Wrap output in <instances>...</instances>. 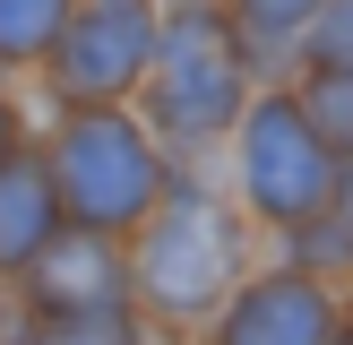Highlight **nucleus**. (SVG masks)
Wrapping results in <instances>:
<instances>
[{
    "mask_svg": "<svg viewBox=\"0 0 353 345\" xmlns=\"http://www.w3.org/2000/svg\"><path fill=\"white\" fill-rule=\"evenodd\" d=\"M302 112H310V130H319L327 155H336V147L353 155V78H319V95H310Z\"/></svg>",
    "mask_w": 353,
    "mask_h": 345,
    "instance_id": "10",
    "label": "nucleus"
},
{
    "mask_svg": "<svg viewBox=\"0 0 353 345\" xmlns=\"http://www.w3.org/2000/svg\"><path fill=\"white\" fill-rule=\"evenodd\" d=\"M52 190L78 207V233H121L155 207L164 164L121 112H78L61 130V155H52Z\"/></svg>",
    "mask_w": 353,
    "mask_h": 345,
    "instance_id": "1",
    "label": "nucleus"
},
{
    "mask_svg": "<svg viewBox=\"0 0 353 345\" xmlns=\"http://www.w3.org/2000/svg\"><path fill=\"white\" fill-rule=\"evenodd\" d=\"M241 181H250V207L276 224H302L327 207V190H336V155L319 147V130H310V112L293 95H268L250 112V130H241Z\"/></svg>",
    "mask_w": 353,
    "mask_h": 345,
    "instance_id": "3",
    "label": "nucleus"
},
{
    "mask_svg": "<svg viewBox=\"0 0 353 345\" xmlns=\"http://www.w3.org/2000/svg\"><path fill=\"white\" fill-rule=\"evenodd\" d=\"M52 250V172L34 155L0 164V268H34Z\"/></svg>",
    "mask_w": 353,
    "mask_h": 345,
    "instance_id": "8",
    "label": "nucleus"
},
{
    "mask_svg": "<svg viewBox=\"0 0 353 345\" xmlns=\"http://www.w3.org/2000/svg\"><path fill=\"white\" fill-rule=\"evenodd\" d=\"M155 112L172 138H207L241 112V43L224 17L181 9V26L164 43V78H155Z\"/></svg>",
    "mask_w": 353,
    "mask_h": 345,
    "instance_id": "4",
    "label": "nucleus"
},
{
    "mask_svg": "<svg viewBox=\"0 0 353 345\" xmlns=\"http://www.w3.org/2000/svg\"><path fill=\"white\" fill-rule=\"evenodd\" d=\"M327 337H336V319L310 276H259L224 319V345H327Z\"/></svg>",
    "mask_w": 353,
    "mask_h": 345,
    "instance_id": "6",
    "label": "nucleus"
},
{
    "mask_svg": "<svg viewBox=\"0 0 353 345\" xmlns=\"http://www.w3.org/2000/svg\"><path fill=\"white\" fill-rule=\"evenodd\" d=\"M52 345H130V328H121V319H61Z\"/></svg>",
    "mask_w": 353,
    "mask_h": 345,
    "instance_id": "12",
    "label": "nucleus"
},
{
    "mask_svg": "<svg viewBox=\"0 0 353 345\" xmlns=\"http://www.w3.org/2000/svg\"><path fill=\"white\" fill-rule=\"evenodd\" d=\"M310 61H327L336 78H353V0H345V9H327L319 26H310Z\"/></svg>",
    "mask_w": 353,
    "mask_h": 345,
    "instance_id": "11",
    "label": "nucleus"
},
{
    "mask_svg": "<svg viewBox=\"0 0 353 345\" xmlns=\"http://www.w3.org/2000/svg\"><path fill=\"white\" fill-rule=\"evenodd\" d=\"M69 0H0V61H34L43 43H61Z\"/></svg>",
    "mask_w": 353,
    "mask_h": 345,
    "instance_id": "9",
    "label": "nucleus"
},
{
    "mask_svg": "<svg viewBox=\"0 0 353 345\" xmlns=\"http://www.w3.org/2000/svg\"><path fill=\"white\" fill-rule=\"evenodd\" d=\"M155 61V9L147 0H86L61 26V86L69 95H121Z\"/></svg>",
    "mask_w": 353,
    "mask_h": 345,
    "instance_id": "5",
    "label": "nucleus"
},
{
    "mask_svg": "<svg viewBox=\"0 0 353 345\" xmlns=\"http://www.w3.org/2000/svg\"><path fill=\"white\" fill-rule=\"evenodd\" d=\"M233 268H241V233H233V216H224L216 199H199V190L172 199L164 216L147 224V250H138V285H147L172 319L216 310L224 285H233Z\"/></svg>",
    "mask_w": 353,
    "mask_h": 345,
    "instance_id": "2",
    "label": "nucleus"
},
{
    "mask_svg": "<svg viewBox=\"0 0 353 345\" xmlns=\"http://www.w3.org/2000/svg\"><path fill=\"white\" fill-rule=\"evenodd\" d=\"M34 302H52L61 319H112L121 268L103 250V233H52V250L34 259Z\"/></svg>",
    "mask_w": 353,
    "mask_h": 345,
    "instance_id": "7",
    "label": "nucleus"
},
{
    "mask_svg": "<svg viewBox=\"0 0 353 345\" xmlns=\"http://www.w3.org/2000/svg\"><path fill=\"white\" fill-rule=\"evenodd\" d=\"M9 138H17V130H9V103H0V164H9Z\"/></svg>",
    "mask_w": 353,
    "mask_h": 345,
    "instance_id": "14",
    "label": "nucleus"
},
{
    "mask_svg": "<svg viewBox=\"0 0 353 345\" xmlns=\"http://www.w3.org/2000/svg\"><path fill=\"white\" fill-rule=\"evenodd\" d=\"M250 9V26H293V17H310L319 0H241Z\"/></svg>",
    "mask_w": 353,
    "mask_h": 345,
    "instance_id": "13",
    "label": "nucleus"
}]
</instances>
